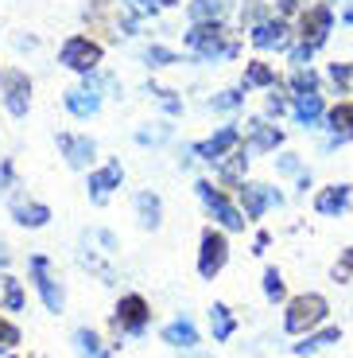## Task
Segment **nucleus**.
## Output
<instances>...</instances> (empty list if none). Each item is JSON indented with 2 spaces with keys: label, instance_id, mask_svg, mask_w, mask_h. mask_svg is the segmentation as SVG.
Returning a JSON list of instances; mask_svg holds the SVG:
<instances>
[{
  "label": "nucleus",
  "instance_id": "nucleus-35",
  "mask_svg": "<svg viewBox=\"0 0 353 358\" xmlns=\"http://www.w3.org/2000/svg\"><path fill=\"white\" fill-rule=\"evenodd\" d=\"M264 113L268 117H276V121H280L283 113H292V98H287V94H268V101H264Z\"/></svg>",
  "mask_w": 353,
  "mask_h": 358
},
{
  "label": "nucleus",
  "instance_id": "nucleus-19",
  "mask_svg": "<svg viewBox=\"0 0 353 358\" xmlns=\"http://www.w3.org/2000/svg\"><path fill=\"white\" fill-rule=\"evenodd\" d=\"M62 106L70 109L74 117H82V121H89V117L101 113V94L93 86H74L62 94Z\"/></svg>",
  "mask_w": 353,
  "mask_h": 358
},
{
  "label": "nucleus",
  "instance_id": "nucleus-18",
  "mask_svg": "<svg viewBox=\"0 0 353 358\" xmlns=\"http://www.w3.org/2000/svg\"><path fill=\"white\" fill-rule=\"evenodd\" d=\"M59 152L66 156L70 168H89L93 156H98V144L89 136H78V133H59Z\"/></svg>",
  "mask_w": 353,
  "mask_h": 358
},
{
  "label": "nucleus",
  "instance_id": "nucleus-21",
  "mask_svg": "<svg viewBox=\"0 0 353 358\" xmlns=\"http://www.w3.org/2000/svg\"><path fill=\"white\" fill-rule=\"evenodd\" d=\"M213 168H218V179L225 187H241V183H245V171H248V148L230 152L221 164H213Z\"/></svg>",
  "mask_w": 353,
  "mask_h": 358
},
{
  "label": "nucleus",
  "instance_id": "nucleus-25",
  "mask_svg": "<svg viewBox=\"0 0 353 358\" xmlns=\"http://www.w3.org/2000/svg\"><path fill=\"white\" fill-rule=\"evenodd\" d=\"M163 343H171V347H183V350L198 347L195 323H190V320H175V323H167V327H163Z\"/></svg>",
  "mask_w": 353,
  "mask_h": 358
},
{
  "label": "nucleus",
  "instance_id": "nucleus-1",
  "mask_svg": "<svg viewBox=\"0 0 353 358\" xmlns=\"http://www.w3.org/2000/svg\"><path fill=\"white\" fill-rule=\"evenodd\" d=\"M190 51L202 59V63H225V59H237L241 51V39L230 36L221 24H195L183 39Z\"/></svg>",
  "mask_w": 353,
  "mask_h": 358
},
{
  "label": "nucleus",
  "instance_id": "nucleus-6",
  "mask_svg": "<svg viewBox=\"0 0 353 358\" xmlns=\"http://www.w3.org/2000/svg\"><path fill=\"white\" fill-rule=\"evenodd\" d=\"M248 39H253L260 51H292L295 43V24L283 16H268L256 27H248Z\"/></svg>",
  "mask_w": 353,
  "mask_h": 358
},
{
  "label": "nucleus",
  "instance_id": "nucleus-10",
  "mask_svg": "<svg viewBox=\"0 0 353 358\" xmlns=\"http://www.w3.org/2000/svg\"><path fill=\"white\" fill-rule=\"evenodd\" d=\"M148 320H151V308H148V300H144V296H136V292L121 296L117 315H113L117 331H121V335H140L144 327H148Z\"/></svg>",
  "mask_w": 353,
  "mask_h": 358
},
{
  "label": "nucleus",
  "instance_id": "nucleus-22",
  "mask_svg": "<svg viewBox=\"0 0 353 358\" xmlns=\"http://www.w3.org/2000/svg\"><path fill=\"white\" fill-rule=\"evenodd\" d=\"M241 86L245 90H276L280 86V78H276V71L268 63H245V78H241Z\"/></svg>",
  "mask_w": 353,
  "mask_h": 358
},
{
  "label": "nucleus",
  "instance_id": "nucleus-27",
  "mask_svg": "<svg viewBox=\"0 0 353 358\" xmlns=\"http://www.w3.org/2000/svg\"><path fill=\"white\" fill-rule=\"evenodd\" d=\"M210 327H213V343H225L233 331H237V320L225 304H213L210 308Z\"/></svg>",
  "mask_w": 353,
  "mask_h": 358
},
{
  "label": "nucleus",
  "instance_id": "nucleus-41",
  "mask_svg": "<svg viewBox=\"0 0 353 358\" xmlns=\"http://www.w3.org/2000/svg\"><path fill=\"white\" fill-rule=\"evenodd\" d=\"M287 55H292V66H310V59H315V47H307V43H299V39H295Z\"/></svg>",
  "mask_w": 353,
  "mask_h": 358
},
{
  "label": "nucleus",
  "instance_id": "nucleus-20",
  "mask_svg": "<svg viewBox=\"0 0 353 358\" xmlns=\"http://www.w3.org/2000/svg\"><path fill=\"white\" fill-rule=\"evenodd\" d=\"M12 218H16L20 226H27V230H39V226H47V218H51V210H47L43 203H36V199L12 195Z\"/></svg>",
  "mask_w": 353,
  "mask_h": 358
},
{
  "label": "nucleus",
  "instance_id": "nucleus-32",
  "mask_svg": "<svg viewBox=\"0 0 353 358\" xmlns=\"http://www.w3.org/2000/svg\"><path fill=\"white\" fill-rule=\"evenodd\" d=\"M0 296H4V308H8V312H20V308H24V288H20L16 277H0Z\"/></svg>",
  "mask_w": 353,
  "mask_h": 358
},
{
  "label": "nucleus",
  "instance_id": "nucleus-4",
  "mask_svg": "<svg viewBox=\"0 0 353 358\" xmlns=\"http://www.w3.org/2000/svg\"><path fill=\"white\" fill-rule=\"evenodd\" d=\"M195 187H198V199L206 203V210L213 215V222L225 226V230H245V222H248L245 210H241L237 203H230V195H225V191L213 187L210 179H198Z\"/></svg>",
  "mask_w": 353,
  "mask_h": 358
},
{
  "label": "nucleus",
  "instance_id": "nucleus-15",
  "mask_svg": "<svg viewBox=\"0 0 353 358\" xmlns=\"http://www.w3.org/2000/svg\"><path fill=\"white\" fill-rule=\"evenodd\" d=\"M283 144V129L272 125L268 117H253L245 125V148L248 152H276Z\"/></svg>",
  "mask_w": 353,
  "mask_h": 358
},
{
  "label": "nucleus",
  "instance_id": "nucleus-24",
  "mask_svg": "<svg viewBox=\"0 0 353 358\" xmlns=\"http://www.w3.org/2000/svg\"><path fill=\"white\" fill-rule=\"evenodd\" d=\"M287 90L295 94H318L322 90V78H318L315 66H292V74H287Z\"/></svg>",
  "mask_w": 353,
  "mask_h": 358
},
{
  "label": "nucleus",
  "instance_id": "nucleus-9",
  "mask_svg": "<svg viewBox=\"0 0 353 358\" xmlns=\"http://www.w3.org/2000/svg\"><path fill=\"white\" fill-rule=\"evenodd\" d=\"M0 98L12 117H27L31 109V82L24 71H0Z\"/></svg>",
  "mask_w": 353,
  "mask_h": 358
},
{
  "label": "nucleus",
  "instance_id": "nucleus-5",
  "mask_svg": "<svg viewBox=\"0 0 353 358\" xmlns=\"http://www.w3.org/2000/svg\"><path fill=\"white\" fill-rule=\"evenodd\" d=\"M101 55H105V47H101L98 39L70 36L59 51V63L66 66V71H74V74H93L101 66Z\"/></svg>",
  "mask_w": 353,
  "mask_h": 358
},
{
  "label": "nucleus",
  "instance_id": "nucleus-29",
  "mask_svg": "<svg viewBox=\"0 0 353 358\" xmlns=\"http://www.w3.org/2000/svg\"><path fill=\"white\" fill-rule=\"evenodd\" d=\"M74 347H78L82 358H105V347H101V339L89 331V327H78V331H74Z\"/></svg>",
  "mask_w": 353,
  "mask_h": 358
},
{
  "label": "nucleus",
  "instance_id": "nucleus-16",
  "mask_svg": "<svg viewBox=\"0 0 353 358\" xmlns=\"http://www.w3.org/2000/svg\"><path fill=\"white\" fill-rule=\"evenodd\" d=\"M292 117L303 129H322V121H326V98H322V90L318 94H295Z\"/></svg>",
  "mask_w": 353,
  "mask_h": 358
},
{
  "label": "nucleus",
  "instance_id": "nucleus-2",
  "mask_svg": "<svg viewBox=\"0 0 353 358\" xmlns=\"http://www.w3.org/2000/svg\"><path fill=\"white\" fill-rule=\"evenodd\" d=\"M330 315V304L326 296L318 292H303L295 296V300H287V312H283V327H287V335H310L318 327V323Z\"/></svg>",
  "mask_w": 353,
  "mask_h": 358
},
{
  "label": "nucleus",
  "instance_id": "nucleus-23",
  "mask_svg": "<svg viewBox=\"0 0 353 358\" xmlns=\"http://www.w3.org/2000/svg\"><path fill=\"white\" fill-rule=\"evenodd\" d=\"M136 218H140L144 230H156L159 218H163V203H159L156 191H140L136 195Z\"/></svg>",
  "mask_w": 353,
  "mask_h": 358
},
{
  "label": "nucleus",
  "instance_id": "nucleus-38",
  "mask_svg": "<svg viewBox=\"0 0 353 358\" xmlns=\"http://www.w3.org/2000/svg\"><path fill=\"white\" fill-rule=\"evenodd\" d=\"M20 343V327L16 323H8L4 315H0V350H12Z\"/></svg>",
  "mask_w": 353,
  "mask_h": 358
},
{
  "label": "nucleus",
  "instance_id": "nucleus-43",
  "mask_svg": "<svg viewBox=\"0 0 353 358\" xmlns=\"http://www.w3.org/2000/svg\"><path fill=\"white\" fill-rule=\"evenodd\" d=\"M4 183H12V164L8 160L0 164V191H4Z\"/></svg>",
  "mask_w": 353,
  "mask_h": 358
},
{
  "label": "nucleus",
  "instance_id": "nucleus-45",
  "mask_svg": "<svg viewBox=\"0 0 353 358\" xmlns=\"http://www.w3.org/2000/svg\"><path fill=\"white\" fill-rule=\"evenodd\" d=\"M342 20H345V24H353V4H350V8L342 12Z\"/></svg>",
  "mask_w": 353,
  "mask_h": 358
},
{
  "label": "nucleus",
  "instance_id": "nucleus-30",
  "mask_svg": "<svg viewBox=\"0 0 353 358\" xmlns=\"http://www.w3.org/2000/svg\"><path fill=\"white\" fill-rule=\"evenodd\" d=\"M326 82L334 86V94H353V63H330Z\"/></svg>",
  "mask_w": 353,
  "mask_h": 358
},
{
  "label": "nucleus",
  "instance_id": "nucleus-8",
  "mask_svg": "<svg viewBox=\"0 0 353 358\" xmlns=\"http://www.w3.org/2000/svg\"><path fill=\"white\" fill-rule=\"evenodd\" d=\"M241 141H245V133H241L237 125H221L213 136L198 141L195 148H190V152H195V156H202L206 164H221L230 152H237V148H241Z\"/></svg>",
  "mask_w": 353,
  "mask_h": 358
},
{
  "label": "nucleus",
  "instance_id": "nucleus-31",
  "mask_svg": "<svg viewBox=\"0 0 353 358\" xmlns=\"http://www.w3.org/2000/svg\"><path fill=\"white\" fill-rule=\"evenodd\" d=\"M241 106H245V86L221 90V94H213V98H210V109H218V113H230V109H241Z\"/></svg>",
  "mask_w": 353,
  "mask_h": 358
},
{
  "label": "nucleus",
  "instance_id": "nucleus-13",
  "mask_svg": "<svg viewBox=\"0 0 353 358\" xmlns=\"http://www.w3.org/2000/svg\"><path fill=\"white\" fill-rule=\"evenodd\" d=\"M31 277H36V288H39V296H43L47 312H62L66 296H62V285H59L51 261H47L43 253H36V257H31Z\"/></svg>",
  "mask_w": 353,
  "mask_h": 358
},
{
  "label": "nucleus",
  "instance_id": "nucleus-44",
  "mask_svg": "<svg viewBox=\"0 0 353 358\" xmlns=\"http://www.w3.org/2000/svg\"><path fill=\"white\" fill-rule=\"evenodd\" d=\"M8 265V250H4V245H0V268Z\"/></svg>",
  "mask_w": 353,
  "mask_h": 358
},
{
  "label": "nucleus",
  "instance_id": "nucleus-17",
  "mask_svg": "<svg viewBox=\"0 0 353 358\" xmlns=\"http://www.w3.org/2000/svg\"><path fill=\"white\" fill-rule=\"evenodd\" d=\"M350 203H353V187H350V183H330V187H322L315 195V210L322 218H342L345 210H350Z\"/></svg>",
  "mask_w": 353,
  "mask_h": 358
},
{
  "label": "nucleus",
  "instance_id": "nucleus-12",
  "mask_svg": "<svg viewBox=\"0 0 353 358\" xmlns=\"http://www.w3.org/2000/svg\"><path fill=\"white\" fill-rule=\"evenodd\" d=\"M322 129H330L326 144H322L326 152H330V148H342V144H350V141H353V98H342L338 106H330Z\"/></svg>",
  "mask_w": 353,
  "mask_h": 358
},
{
  "label": "nucleus",
  "instance_id": "nucleus-7",
  "mask_svg": "<svg viewBox=\"0 0 353 358\" xmlns=\"http://www.w3.org/2000/svg\"><path fill=\"white\" fill-rule=\"evenodd\" d=\"M225 261H230V242H225V234L221 230H202V245H198V273H202L206 280H213L225 268Z\"/></svg>",
  "mask_w": 353,
  "mask_h": 358
},
{
  "label": "nucleus",
  "instance_id": "nucleus-34",
  "mask_svg": "<svg viewBox=\"0 0 353 358\" xmlns=\"http://www.w3.org/2000/svg\"><path fill=\"white\" fill-rule=\"evenodd\" d=\"M144 63L148 66H171V63H183V55L179 51H171V47H148V51H144Z\"/></svg>",
  "mask_w": 353,
  "mask_h": 358
},
{
  "label": "nucleus",
  "instance_id": "nucleus-3",
  "mask_svg": "<svg viewBox=\"0 0 353 358\" xmlns=\"http://www.w3.org/2000/svg\"><path fill=\"white\" fill-rule=\"evenodd\" d=\"M330 31H334V8H330L326 0H315V4H307V8L299 12V20H295V39L307 47H326Z\"/></svg>",
  "mask_w": 353,
  "mask_h": 358
},
{
  "label": "nucleus",
  "instance_id": "nucleus-28",
  "mask_svg": "<svg viewBox=\"0 0 353 358\" xmlns=\"http://www.w3.org/2000/svg\"><path fill=\"white\" fill-rule=\"evenodd\" d=\"M338 339H342V331H338V327H326V331H315V335H307L303 343H295V355H299V358H307V355H315V350L330 347V343H338Z\"/></svg>",
  "mask_w": 353,
  "mask_h": 358
},
{
  "label": "nucleus",
  "instance_id": "nucleus-11",
  "mask_svg": "<svg viewBox=\"0 0 353 358\" xmlns=\"http://www.w3.org/2000/svg\"><path fill=\"white\" fill-rule=\"evenodd\" d=\"M237 199H241V210H245L248 222L264 218L268 206H280V203H283V195H280L276 187H268V183H248V179L237 187Z\"/></svg>",
  "mask_w": 353,
  "mask_h": 358
},
{
  "label": "nucleus",
  "instance_id": "nucleus-39",
  "mask_svg": "<svg viewBox=\"0 0 353 358\" xmlns=\"http://www.w3.org/2000/svg\"><path fill=\"white\" fill-rule=\"evenodd\" d=\"M353 277V245L342 250V257L334 261V280H350Z\"/></svg>",
  "mask_w": 353,
  "mask_h": 358
},
{
  "label": "nucleus",
  "instance_id": "nucleus-40",
  "mask_svg": "<svg viewBox=\"0 0 353 358\" xmlns=\"http://www.w3.org/2000/svg\"><path fill=\"white\" fill-rule=\"evenodd\" d=\"M151 94L159 98V106L167 109V113H183V98H175V90H159V86H156Z\"/></svg>",
  "mask_w": 353,
  "mask_h": 358
},
{
  "label": "nucleus",
  "instance_id": "nucleus-33",
  "mask_svg": "<svg viewBox=\"0 0 353 358\" xmlns=\"http://www.w3.org/2000/svg\"><path fill=\"white\" fill-rule=\"evenodd\" d=\"M163 141H171V125H163V121H156V125H144V129H136V144H163Z\"/></svg>",
  "mask_w": 353,
  "mask_h": 358
},
{
  "label": "nucleus",
  "instance_id": "nucleus-42",
  "mask_svg": "<svg viewBox=\"0 0 353 358\" xmlns=\"http://www.w3.org/2000/svg\"><path fill=\"white\" fill-rule=\"evenodd\" d=\"M179 0H140V12H156V8H171Z\"/></svg>",
  "mask_w": 353,
  "mask_h": 358
},
{
  "label": "nucleus",
  "instance_id": "nucleus-37",
  "mask_svg": "<svg viewBox=\"0 0 353 358\" xmlns=\"http://www.w3.org/2000/svg\"><path fill=\"white\" fill-rule=\"evenodd\" d=\"M276 171L280 176H303V160L295 152H280L276 156Z\"/></svg>",
  "mask_w": 353,
  "mask_h": 358
},
{
  "label": "nucleus",
  "instance_id": "nucleus-26",
  "mask_svg": "<svg viewBox=\"0 0 353 358\" xmlns=\"http://www.w3.org/2000/svg\"><path fill=\"white\" fill-rule=\"evenodd\" d=\"M221 12H225L221 0H190V4H186L190 24H221Z\"/></svg>",
  "mask_w": 353,
  "mask_h": 358
},
{
  "label": "nucleus",
  "instance_id": "nucleus-36",
  "mask_svg": "<svg viewBox=\"0 0 353 358\" xmlns=\"http://www.w3.org/2000/svg\"><path fill=\"white\" fill-rule=\"evenodd\" d=\"M283 292H287V288H283V273L280 268H268L264 273V296L268 300H283Z\"/></svg>",
  "mask_w": 353,
  "mask_h": 358
},
{
  "label": "nucleus",
  "instance_id": "nucleus-14",
  "mask_svg": "<svg viewBox=\"0 0 353 358\" xmlns=\"http://www.w3.org/2000/svg\"><path fill=\"white\" fill-rule=\"evenodd\" d=\"M124 183V168H121V160H109V164H101L98 171H89V179H86V191H89V199L93 203H109V195H113L117 187Z\"/></svg>",
  "mask_w": 353,
  "mask_h": 358
}]
</instances>
